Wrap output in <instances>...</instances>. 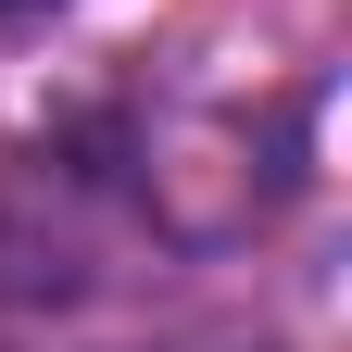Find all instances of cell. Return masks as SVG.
<instances>
[{
  "label": "cell",
  "instance_id": "obj_1",
  "mask_svg": "<svg viewBox=\"0 0 352 352\" xmlns=\"http://www.w3.org/2000/svg\"><path fill=\"white\" fill-rule=\"evenodd\" d=\"M13 13H51V0H0V25H13Z\"/></svg>",
  "mask_w": 352,
  "mask_h": 352
}]
</instances>
